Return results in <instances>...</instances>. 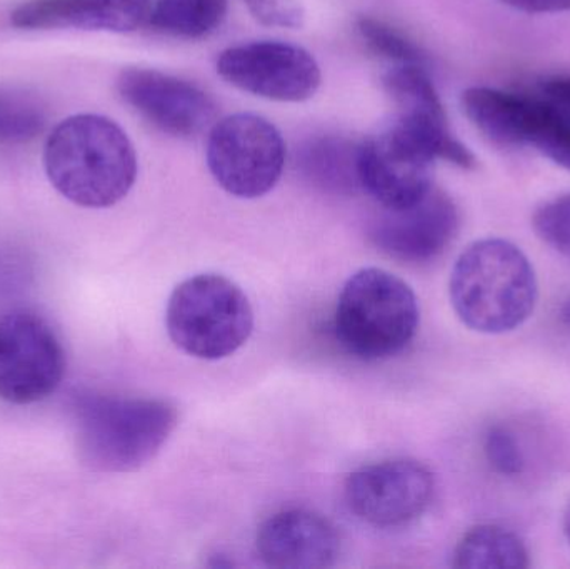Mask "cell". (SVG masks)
<instances>
[{
  "instance_id": "cell-28",
  "label": "cell",
  "mask_w": 570,
  "mask_h": 569,
  "mask_svg": "<svg viewBox=\"0 0 570 569\" xmlns=\"http://www.w3.org/2000/svg\"><path fill=\"white\" fill-rule=\"evenodd\" d=\"M564 533H566V537H568V540L570 543V504H569L568 511H566V514H564Z\"/></svg>"
},
{
  "instance_id": "cell-11",
  "label": "cell",
  "mask_w": 570,
  "mask_h": 569,
  "mask_svg": "<svg viewBox=\"0 0 570 569\" xmlns=\"http://www.w3.org/2000/svg\"><path fill=\"white\" fill-rule=\"evenodd\" d=\"M120 97L163 133L193 139L216 124L217 106L196 84L154 69H126Z\"/></svg>"
},
{
  "instance_id": "cell-20",
  "label": "cell",
  "mask_w": 570,
  "mask_h": 569,
  "mask_svg": "<svg viewBox=\"0 0 570 569\" xmlns=\"http://www.w3.org/2000/svg\"><path fill=\"white\" fill-rule=\"evenodd\" d=\"M46 127V114L26 94L0 92V143H27Z\"/></svg>"
},
{
  "instance_id": "cell-1",
  "label": "cell",
  "mask_w": 570,
  "mask_h": 569,
  "mask_svg": "<svg viewBox=\"0 0 570 569\" xmlns=\"http://www.w3.org/2000/svg\"><path fill=\"white\" fill-rule=\"evenodd\" d=\"M43 166L50 184L89 209L116 206L137 179V156L122 127L109 117L79 114L47 139Z\"/></svg>"
},
{
  "instance_id": "cell-8",
  "label": "cell",
  "mask_w": 570,
  "mask_h": 569,
  "mask_svg": "<svg viewBox=\"0 0 570 569\" xmlns=\"http://www.w3.org/2000/svg\"><path fill=\"white\" fill-rule=\"evenodd\" d=\"M434 474L409 458L358 468L345 481L348 510L365 523L395 528L417 520L434 497Z\"/></svg>"
},
{
  "instance_id": "cell-7",
  "label": "cell",
  "mask_w": 570,
  "mask_h": 569,
  "mask_svg": "<svg viewBox=\"0 0 570 569\" xmlns=\"http://www.w3.org/2000/svg\"><path fill=\"white\" fill-rule=\"evenodd\" d=\"M66 354L52 327L26 310L0 316V400L33 404L56 393Z\"/></svg>"
},
{
  "instance_id": "cell-25",
  "label": "cell",
  "mask_w": 570,
  "mask_h": 569,
  "mask_svg": "<svg viewBox=\"0 0 570 569\" xmlns=\"http://www.w3.org/2000/svg\"><path fill=\"white\" fill-rule=\"evenodd\" d=\"M505 6L528 13L569 12L570 0H502Z\"/></svg>"
},
{
  "instance_id": "cell-12",
  "label": "cell",
  "mask_w": 570,
  "mask_h": 569,
  "mask_svg": "<svg viewBox=\"0 0 570 569\" xmlns=\"http://www.w3.org/2000/svg\"><path fill=\"white\" fill-rule=\"evenodd\" d=\"M434 159L399 124L361 144L358 176L385 209H397L421 199L432 183Z\"/></svg>"
},
{
  "instance_id": "cell-27",
  "label": "cell",
  "mask_w": 570,
  "mask_h": 569,
  "mask_svg": "<svg viewBox=\"0 0 570 569\" xmlns=\"http://www.w3.org/2000/svg\"><path fill=\"white\" fill-rule=\"evenodd\" d=\"M561 321L570 327V300L566 301L561 307Z\"/></svg>"
},
{
  "instance_id": "cell-22",
  "label": "cell",
  "mask_w": 570,
  "mask_h": 569,
  "mask_svg": "<svg viewBox=\"0 0 570 569\" xmlns=\"http://www.w3.org/2000/svg\"><path fill=\"white\" fill-rule=\"evenodd\" d=\"M532 224L549 247L570 259V194L542 204Z\"/></svg>"
},
{
  "instance_id": "cell-10",
  "label": "cell",
  "mask_w": 570,
  "mask_h": 569,
  "mask_svg": "<svg viewBox=\"0 0 570 569\" xmlns=\"http://www.w3.org/2000/svg\"><path fill=\"white\" fill-rule=\"evenodd\" d=\"M458 206L448 193L432 186L421 199L397 209H385L371 227L379 251L402 263L438 259L459 233Z\"/></svg>"
},
{
  "instance_id": "cell-18",
  "label": "cell",
  "mask_w": 570,
  "mask_h": 569,
  "mask_svg": "<svg viewBox=\"0 0 570 569\" xmlns=\"http://www.w3.org/2000/svg\"><path fill=\"white\" fill-rule=\"evenodd\" d=\"M227 0H157L149 13L154 29L180 39H200L219 29Z\"/></svg>"
},
{
  "instance_id": "cell-14",
  "label": "cell",
  "mask_w": 570,
  "mask_h": 569,
  "mask_svg": "<svg viewBox=\"0 0 570 569\" xmlns=\"http://www.w3.org/2000/svg\"><path fill=\"white\" fill-rule=\"evenodd\" d=\"M150 13V0H32L10 16L19 29H82L132 32Z\"/></svg>"
},
{
  "instance_id": "cell-4",
  "label": "cell",
  "mask_w": 570,
  "mask_h": 569,
  "mask_svg": "<svg viewBox=\"0 0 570 569\" xmlns=\"http://www.w3.org/2000/svg\"><path fill=\"white\" fill-rule=\"evenodd\" d=\"M421 323L417 297L389 271L365 267L348 277L335 310V336L347 353L365 361L397 356Z\"/></svg>"
},
{
  "instance_id": "cell-26",
  "label": "cell",
  "mask_w": 570,
  "mask_h": 569,
  "mask_svg": "<svg viewBox=\"0 0 570 569\" xmlns=\"http://www.w3.org/2000/svg\"><path fill=\"white\" fill-rule=\"evenodd\" d=\"M542 94L570 110V76H554L541 84Z\"/></svg>"
},
{
  "instance_id": "cell-3",
  "label": "cell",
  "mask_w": 570,
  "mask_h": 569,
  "mask_svg": "<svg viewBox=\"0 0 570 569\" xmlns=\"http://www.w3.org/2000/svg\"><path fill=\"white\" fill-rule=\"evenodd\" d=\"M176 426L169 401L87 394L76 403L77 457L97 473H130L156 458Z\"/></svg>"
},
{
  "instance_id": "cell-24",
  "label": "cell",
  "mask_w": 570,
  "mask_h": 569,
  "mask_svg": "<svg viewBox=\"0 0 570 569\" xmlns=\"http://www.w3.org/2000/svg\"><path fill=\"white\" fill-rule=\"evenodd\" d=\"M250 13L264 26L298 29L305 13L297 0H246Z\"/></svg>"
},
{
  "instance_id": "cell-6",
  "label": "cell",
  "mask_w": 570,
  "mask_h": 569,
  "mask_svg": "<svg viewBox=\"0 0 570 569\" xmlns=\"http://www.w3.org/2000/svg\"><path fill=\"white\" fill-rule=\"evenodd\" d=\"M207 166L230 196L240 199L266 196L283 176V134L256 114H234L210 129Z\"/></svg>"
},
{
  "instance_id": "cell-13",
  "label": "cell",
  "mask_w": 570,
  "mask_h": 569,
  "mask_svg": "<svg viewBox=\"0 0 570 569\" xmlns=\"http://www.w3.org/2000/svg\"><path fill=\"white\" fill-rule=\"evenodd\" d=\"M256 547L261 560L271 568H331L341 557L337 528L307 510L281 511L264 521Z\"/></svg>"
},
{
  "instance_id": "cell-9",
  "label": "cell",
  "mask_w": 570,
  "mask_h": 569,
  "mask_svg": "<svg viewBox=\"0 0 570 569\" xmlns=\"http://www.w3.org/2000/svg\"><path fill=\"white\" fill-rule=\"evenodd\" d=\"M217 72L230 86L276 102H304L322 80L321 67L307 50L273 40L224 50Z\"/></svg>"
},
{
  "instance_id": "cell-19",
  "label": "cell",
  "mask_w": 570,
  "mask_h": 569,
  "mask_svg": "<svg viewBox=\"0 0 570 569\" xmlns=\"http://www.w3.org/2000/svg\"><path fill=\"white\" fill-rule=\"evenodd\" d=\"M522 147H535L570 170V110L548 97H532Z\"/></svg>"
},
{
  "instance_id": "cell-15",
  "label": "cell",
  "mask_w": 570,
  "mask_h": 569,
  "mask_svg": "<svg viewBox=\"0 0 570 569\" xmlns=\"http://www.w3.org/2000/svg\"><path fill=\"white\" fill-rule=\"evenodd\" d=\"M361 144L347 137L318 136L305 140L297 149V169L317 187L334 193L362 189L358 176Z\"/></svg>"
},
{
  "instance_id": "cell-17",
  "label": "cell",
  "mask_w": 570,
  "mask_h": 569,
  "mask_svg": "<svg viewBox=\"0 0 570 569\" xmlns=\"http://www.w3.org/2000/svg\"><path fill=\"white\" fill-rule=\"evenodd\" d=\"M384 87L399 109L397 119L448 124L441 97L422 63H402L384 76Z\"/></svg>"
},
{
  "instance_id": "cell-23",
  "label": "cell",
  "mask_w": 570,
  "mask_h": 569,
  "mask_svg": "<svg viewBox=\"0 0 570 569\" xmlns=\"http://www.w3.org/2000/svg\"><path fill=\"white\" fill-rule=\"evenodd\" d=\"M484 453L492 470L502 477H518L524 470L521 447L508 428L494 426L488 431Z\"/></svg>"
},
{
  "instance_id": "cell-16",
  "label": "cell",
  "mask_w": 570,
  "mask_h": 569,
  "mask_svg": "<svg viewBox=\"0 0 570 569\" xmlns=\"http://www.w3.org/2000/svg\"><path fill=\"white\" fill-rule=\"evenodd\" d=\"M452 567L461 569H525L531 558L522 538L499 524H479L459 540Z\"/></svg>"
},
{
  "instance_id": "cell-5",
  "label": "cell",
  "mask_w": 570,
  "mask_h": 569,
  "mask_svg": "<svg viewBox=\"0 0 570 569\" xmlns=\"http://www.w3.org/2000/svg\"><path fill=\"white\" fill-rule=\"evenodd\" d=\"M166 324L170 340L184 353L217 361L247 343L254 330V311L236 283L219 274H199L170 294Z\"/></svg>"
},
{
  "instance_id": "cell-21",
  "label": "cell",
  "mask_w": 570,
  "mask_h": 569,
  "mask_svg": "<svg viewBox=\"0 0 570 569\" xmlns=\"http://www.w3.org/2000/svg\"><path fill=\"white\" fill-rule=\"evenodd\" d=\"M357 30L365 46L377 56L392 60L397 66L402 63L424 66V53L421 47L391 23L374 17H362L358 19Z\"/></svg>"
},
{
  "instance_id": "cell-2",
  "label": "cell",
  "mask_w": 570,
  "mask_h": 569,
  "mask_svg": "<svg viewBox=\"0 0 570 569\" xmlns=\"http://www.w3.org/2000/svg\"><path fill=\"white\" fill-rule=\"evenodd\" d=\"M449 296L459 320L484 334L518 330L534 313L539 286L534 267L511 241H478L455 261Z\"/></svg>"
}]
</instances>
